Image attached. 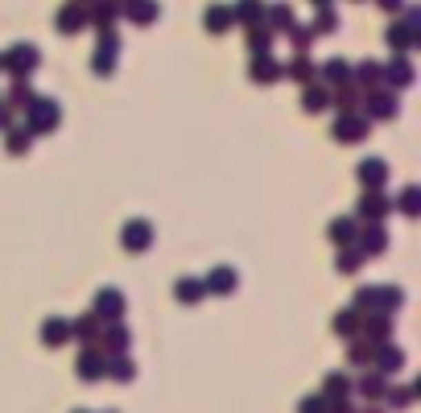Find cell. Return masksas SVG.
<instances>
[{
	"label": "cell",
	"instance_id": "obj_39",
	"mask_svg": "<svg viewBox=\"0 0 421 413\" xmlns=\"http://www.w3.org/2000/svg\"><path fill=\"white\" fill-rule=\"evenodd\" d=\"M347 360H351L356 368H364V364H372V347H368V343H351V352H347Z\"/></svg>",
	"mask_w": 421,
	"mask_h": 413
},
{
	"label": "cell",
	"instance_id": "obj_16",
	"mask_svg": "<svg viewBox=\"0 0 421 413\" xmlns=\"http://www.w3.org/2000/svg\"><path fill=\"white\" fill-rule=\"evenodd\" d=\"M380 74H384V79H389L393 87H409V83H413V66H409L405 58H393V62H389V66H384Z\"/></svg>",
	"mask_w": 421,
	"mask_h": 413
},
{
	"label": "cell",
	"instance_id": "obj_12",
	"mask_svg": "<svg viewBox=\"0 0 421 413\" xmlns=\"http://www.w3.org/2000/svg\"><path fill=\"white\" fill-rule=\"evenodd\" d=\"M203 25H207L211 33H227V29L236 25V12H232L227 4H211V8H207V17H203Z\"/></svg>",
	"mask_w": 421,
	"mask_h": 413
},
{
	"label": "cell",
	"instance_id": "obj_47",
	"mask_svg": "<svg viewBox=\"0 0 421 413\" xmlns=\"http://www.w3.org/2000/svg\"><path fill=\"white\" fill-rule=\"evenodd\" d=\"M380 4H384V8H393V12L401 8V0H380Z\"/></svg>",
	"mask_w": 421,
	"mask_h": 413
},
{
	"label": "cell",
	"instance_id": "obj_17",
	"mask_svg": "<svg viewBox=\"0 0 421 413\" xmlns=\"http://www.w3.org/2000/svg\"><path fill=\"white\" fill-rule=\"evenodd\" d=\"M360 331H368V339L384 343V339H393V319H389L384 310H376V314L368 319V327H360Z\"/></svg>",
	"mask_w": 421,
	"mask_h": 413
},
{
	"label": "cell",
	"instance_id": "obj_26",
	"mask_svg": "<svg viewBox=\"0 0 421 413\" xmlns=\"http://www.w3.org/2000/svg\"><path fill=\"white\" fill-rule=\"evenodd\" d=\"M360 265H364V248H360V244H356V248L343 244V252H339V273H356Z\"/></svg>",
	"mask_w": 421,
	"mask_h": 413
},
{
	"label": "cell",
	"instance_id": "obj_48",
	"mask_svg": "<svg viewBox=\"0 0 421 413\" xmlns=\"http://www.w3.org/2000/svg\"><path fill=\"white\" fill-rule=\"evenodd\" d=\"M314 4H331V0H314Z\"/></svg>",
	"mask_w": 421,
	"mask_h": 413
},
{
	"label": "cell",
	"instance_id": "obj_25",
	"mask_svg": "<svg viewBox=\"0 0 421 413\" xmlns=\"http://www.w3.org/2000/svg\"><path fill=\"white\" fill-rule=\"evenodd\" d=\"M356 240H360L364 252H380V248H384V232H380V228H360Z\"/></svg>",
	"mask_w": 421,
	"mask_h": 413
},
{
	"label": "cell",
	"instance_id": "obj_35",
	"mask_svg": "<svg viewBox=\"0 0 421 413\" xmlns=\"http://www.w3.org/2000/svg\"><path fill=\"white\" fill-rule=\"evenodd\" d=\"M269 41H273V33H269L265 25H248V46H252V50H260V54H265V50H269Z\"/></svg>",
	"mask_w": 421,
	"mask_h": 413
},
{
	"label": "cell",
	"instance_id": "obj_49",
	"mask_svg": "<svg viewBox=\"0 0 421 413\" xmlns=\"http://www.w3.org/2000/svg\"><path fill=\"white\" fill-rule=\"evenodd\" d=\"M74 413H87V410H74Z\"/></svg>",
	"mask_w": 421,
	"mask_h": 413
},
{
	"label": "cell",
	"instance_id": "obj_34",
	"mask_svg": "<svg viewBox=\"0 0 421 413\" xmlns=\"http://www.w3.org/2000/svg\"><path fill=\"white\" fill-rule=\"evenodd\" d=\"M128 17H132V21H153V17H157V4H153V0H132V4H128Z\"/></svg>",
	"mask_w": 421,
	"mask_h": 413
},
{
	"label": "cell",
	"instance_id": "obj_37",
	"mask_svg": "<svg viewBox=\"0 0 421 413\" xmlns=\"http://www.w3.org/2000/svg\"><path fill=\"white\" fill-rule=\"evenodd\" d=\"M269 17H273V25H277V29H294V12H289V4H273V8H269Z\"/></svg>",
	"mask_w": 421,
	"mask_h": 413
},
{
	"label": "cell",
	"instance_id": "obj_33",
	"mask_svg": "<svg viewBox=\"0 0 421 413\" xmlns=\"http://www.w3.org/2000/svg\"><path fill=\"white\" fill-rule=\"evenodd\" d=\"M236 17H240V21H248V25H256V21L265 17V4H260V0H240Z\"/></svg>",
	"mask_w": 421,
	"mask_h": 413
},
{
	"label": "cell",
	"instance_id": "obj_27",
	"mask_svg": "<svg viewBox=\"0 0 421 413\" xmlns=\"http://www.w3.org/2000/svg\"><path fill=\"white\" fill-rule=\"evenodd\" d=\"M405 298H401V290L397 285H376V310H397Z\"/></svg>",
	"mask_w": 421,
	"mask_h": 413
},
{
	"label": "cell",
	"instance_id": "obj_45",
	"mask_svg": "<svg viewBox=\"0 0 421 413\" xmlns=\"http://www.w3.org/2000/svg\"><path fill=\"white\" fill-rule=\"evenodd\" d=\"M356 103H360V87H343V91H339V108H343V112H351Z\"/></svg>",
	"mask_w": 421,
	"mask_h": 413
},
{
	"label": "cell",
	"instance_id": "obj_42",
	"mask_svg": "<svg viewBox=\"0 0 421 413\" xmlns=\"http://www.w3.org/2000/svg\"><path fill=\"white\" fill-rule=\"evenodd\" d=\"M372 306H376V285H364L356 294V310H372Z\"/></svg>",
	"mask_w": 421,
	"mask_h": 413
},
{
	"label": "cell",
	"instance_id": "obj_5",
	"mask_svg": "<svg viewBox=\"0 0 421 413\" xmlns=\"http://www.w3.org/2000/svg\"><path fill=\"white\" fill-rule=\"evenodd\" d=\"M203 285H207V294H219V298H227V294H236V285H240V273H236V269H227V265H215V269L203 277Z\"/></svg>",
	"mask_w": 421,
	"mask_h": 413
},
{
	"label": "cell",
	"instance_id": "obj_24",
	"mask_svg": "<svg viewBox=\"0 0 421 413\" xmlns=\"http://www.w3.org/2000/svg\"><path fill=\"white\" fill-rule=\"evenodd\" d=\"M331 103V91L327 87H306V95H302V108L306 112H322Z\"/></svg>",
	"mask_w": 421,
	"mask_h": 413
},
{
	"label": "cell",
	"instance_id": "obj_9",
	"mask_svg": "<svg viewBox=\"0 0 421 413\" xmlns=\"http://www.w3.org/2000/svg\"><path fill=\"white\" fill-rule=\"evenodd\" d=\"M174 298H178L182 306H194V302H203V298H207V285H203V277H178V281H174Z\"/></svg>",
	"mask_w": 421,
	"mask_h": 413
},
{
	"label": "cell",
	"instance_id": "obj_21",
	"mask_svg": "<svg viewBox=\"0 0 421 413\" xmlns=\"http://www.w3.org/2000/svg\"><path fill=\"white\" fill-rule=\"evenodd\" d=\"M70 335H79L83 343H91V339L99 335V314H95V310H87L83 319H74V323H70Z\"/></svg>",
	"mask_w": 421,
	"mask_h": 413
},
{
	"label": "cell",
	"instance_id": "obj_32",
	"mask_svg": "<svg viewBox=\"0 0 421 413\" xmlns=\"http://www.w3.org/2000/svg\"><path fill=\"white\" fill-rule=\"evenodd\" d=\"M33 99H37V95L25 87V79H17V83H12V91H8V103H12V108H29Z\"/></svg>",
	"mask_w": 421,
	"mask_h": 413
},
{
	"label": "cell",
	"instance_id": "obj_2",
	"mask_svg": "<svg viewBox=\"0 0 421 413\" xmlns=\"http://www.w3.org/2000/svg\"><path fill=\"white\" fill-rule=\"evenodd\" d=\"M25 112H29V120H25L29 132H54V128H58V116H62L54 99H33Z\"/></svg>",
	"mask_w": 421,
	"mask_h": 413
},
{
	"label": "cell",
	"instance_id": "obj_20",
	"mask_svg": "<svg viewBox=\"0 0 421 413\" xmlns=\"http://www.w3.org/2000/svg\"><path fill=\"white\" fill-rule=\"evenodd\" d=\"M356 232H360V223H356L351 215H339V219L331 223V240H335V244H356Z\"/></svg>",
	"mask_w": 421,
	"mask_h": 413
},
{
	"label": "cell",
	"instance_id": "obj_28",
	"mask_svg": "<svg viewBox=\"0 0 421 413\" xmlns=\"http://www.w3.org/2000/svg\"><path fill=\"white\" fill-rule=\"evenodd\" d=\"M322 74H327L331 83H347V79H351V66H347V58H331V62L322 66Z\"/></svg>",
	"mask_w": 421,
	"mask_h": 413
},
{
	"label": "cell",
	"instance_id": "obj_6",
	"mask_svg": "<svg viewBox=\"0 0 421 413\" xmlns=\"http://www.w3.org/2000/svg\"><path fill=\"white\" fill-rule=\"evenodd\" d=\"M74 372H79V381H103V376H107V356L95 352V347H87V352L79 356Z\"/></svg>",
	"mask_w": 421,
	"mask_h": 413
},
{
	"label": "cell",
	"instance_id": "obj_13",
	"mask_svg": "<svg viewBox=\"0 0 421 413\" xmlns=\"http://www.w3.org/2000/svg\"><path fill=\"white\" fill-rule=\"evenodd\" d=\"M66 339H70V323L66 319H45L41 323V343L45 347H62Z\"/></svg>",
	"mask_w": 421,
	"mask_h": 413
},
{
	"label": "cell",
	"instance_id": "obj_51",
	"mask_svg": "<svg viewBox=\"0 0 421 413\" xmlns=\"http://www.w3.org/2000/svg\"><path fill=\"white\" fill-rule=\"evenodd\" d=\"M107 413H116V410H107Z\"/></svg>",
	"mask_w": 421,
	"mask_h": 413
},
{
	"label": "cell",
	"instance_id": "obj_18",
	"mask_svg": "<svg viewBox=\"0 0 421 413\" xmlns=\"http://www.w3.org/2000/svg\"><path fill=\"white\" fill-rule=\"evenodd\" d=\"M372 356H376V364H380V376L405 368V352H401V347H380V352H372Z\"/></svg>",
	"mask_w": 421,
	"mask_h": 413
},
{
	"label": "cell",
	"instance_id": "obj_50",
	"mask_svg": "<svg viewBox=\"0 0 421 413\" xmlns=\"http://www.w3.org/2000/svg\"><path fill=\"white\" fill-rule=\"evenodd\" d=\"M372 413H380V410H372Z\"/></svg>",
	"mask_w": 421,
	"mask_h": 413
},
{
	"label": "cell",
	"instance_id": "obj_44",
	"mask_svg": "<svg viewBox=\"0 0 421 413\" xmlns=\"http://www.w3.org/2000/svg\"><path fill=\"white\" fill-rule=\"evenodd\" d=\"M289 74H294V79H310V74H314V66H310V58H306V54H302V58H294V66H289Z\"/></svg>",
	"mask_w": 421,
	"mask_h": 413
},
{
	"label": "cell",
	"instance_id": "obj_7",
	"mask_svg": "<svg viewBox=\"0 0 421 413\" xmlns=\"http://www.w3.org/2000/svg\"><path fill=\"white\" fill-rule=\"evenodd\" d=\"M356 178H360L368 190H380V186L389 182V161H380V157H368V161H360Z\"/></svg>",
	"mask_w": 421,
	"mask_h": 413
},
{
	"label": "cell",
	"instance_id": "obj_43",
	"mask_svg": "<svg viewBox=\"0 0 421 413\" xmlns=\"http://www.w3.org/2000/svg\"><path fill=\"white\" fill-rule=\"evenodd\" d=\"M298 413H327V397H322V393H314V397H306V401L298 405Z\"/></svg>",
	"mask_w": 421,
	"mask_h": 413
},
{
	"label": "cell",
	"instance_id": "obj_31",
	"mask_svg": "<svg viewBox=\"0 0 421 413\" xmlns=\"http://www.w3.org/2000/svg\"><path fill=\"white\" fill-rule=\"evenodd\" d=\"M58 29H62V33H79V29H83V12H79V8H62V12H58Z\"/></svg>",
	"mask_w": 421,
	"mask_h": 413
},
{
	"label": "cell",
	"instance_id": "obj_1",
	"mask_svg": "<svg viewBox=\"0 0 421 413\" xmlns=\"http://www.w3.org/2000/svg\"><path fill=\"white\" fill-rule=\"evenodd\" d=\"M37 62H41V54H37V46H25V41L0 54V66H8V70H12L17 79H25L29 70H37Z\"/></svg>",
	"mask_w": 421,
	"mask_h": 413
},
{
	"label": "cell",
	"instance_id": "obj_19",
	"mask_svg": "<svg viewBox=\"0 0 421 413\" xmlns=\"http://www.w3.org/2000/svg\"><path fill=\"white\" fill-rule=\"evenodd\" d=\"M248 74L256 79V83H273L277 74H281V66L269 58V54H260V58H252V66H248Z\"/></svg>",
	"mask_w": 421,
	"mask_h": 413
},
{
	"label": "cell",
	"instance_id": "obj_30",
	"mask_svg": "<svg viewBox=\"0 0 421 413\" xmlns=\"http://www.w3.org/2000/svg\"><path fill=\"white\" fill-rule=\"evenodd\" d=\"M347 393H351V381H347L343 372H331V376H327V397L339 401V397H347Z\"/></svg>",
	"mask_w": 421,
	"mask_h": 413
},
{
	"label": "cell",
	"instance_id": "obj_38",
	"mask_svg": "<svg viewBox=\"0 0 421 413\" xmlns=\"http://www.w3.org/2000/svg\"><path fill=\"white\" fill-rule=\"evenodd\" d=\"M335 25H339V21H335V12H331V8H322V12H318V21L310 25V33H335Z\"/></svg>",
	"mask_w": 421,
	"mask_h": 413
},
{
	"label": "cell",
	"instance_id": "obj_14",
	"mask_svg": "<svg viewBox=\"0 0 421 413\" xmlns=\"http://www.w3.org/2000/svg\"><path fill=\"white\" fill-rule=\"evenodd\" d=\"M368 108H372L376 120H393V116H397V95H393V91H372V95H368Z\"/></svg>",
	"mask_w": 421,
	"mask_h": 413
},
{
	"label": "cell",
	"instance_id": "obj_22",
	"mask_svg": "<svg viewBox=\"0 0 421 413\" xmlns=\"http://www.w3.org/2000/svg\"><path fill=\"white\" fill-rule=\"evenodd\" d=\"M4 132H8V137H4V149H8V153H29V145H33V132H29V128H12V124H8Z\"/></svg>",
	"mask_w": 421,
	"mask_h": 413
},
{
	"label": "cell",
	"instance_id": "obj_8",
	"mask_svg": "<svg viewBox=\"0 0 421 413\" xmlns=\"http://www.w3.org/2000/svg\"><path fill=\"white\" fill-rule=\"evenodd\" d=\"M95 314L116 323V319L124 314V294H120V290H112V285H107V290H99V294H95Z\"/></svg>",
	"mask_w": 421,
	"mask_h": 413
},
{
	"label": "cell",
	"instance_id": "obj_41",
	"mask_svg": "<svg viewBox=\"0 0 421 413\" xmlns=\"http://www.w3.org/2000/svg\"><path fill=\"white\" fill-rule=\"evenodd\" d=\"M356 79H360V83H376V79H380V66H376V62H360V66H356Z\"/></svg>",
	"mask_w": 421,
	"mask_h": 413
},
{
	"label": "cell",
	"instance_id": "obj_36",
	"mask_svg": "<svg viewBox=\"0 0 421 413\" xmlns=\"http://www.w3.org/2000/svg\"><path fill=\"white\" fill-rule=\"evenodd\" d=\"M384 389H389V385H384V376H368V381L360 385V393H364L368 401H380V397H384Z\"/></svg>",
	"mask_w": 421,
	"mask_h": 413
},
{
	"label": "cell",
	"instance_id": "obj_11",
	"mask_svg": "<svg viewBox=\"0 0 421 413\" xmlns=\"http://www.w3.org/2000/svg\"><path fill=\"white\" fill-rule=\"evenodd\" d=\"M331 327H335V335L356 339V335H360V327H364V314H360L356 306H347V310H339V314H335V323H331Z\"/></svg>",
	"mask_w": 421,
	"mask_h": 413
},
{
	"label": "cell",
	"instance_id": "obj_23",
	"mask_svg": "<svg viewBox=\"0 0 421 413\" xmlns=\"http://www.w3.org/2000/svg\"><path fill=\"white\" fill-rule=\"evenodd\" d=\"M107 376H116V381H132V376H136V364H132L128 356L116 352V356L107 360Z\"/></svg>",
	"mask_w": 421,
	"mask_h": 413
},
{
	"label": "cell",
	"instance_id": "obj_46",
	"mask_svg": "<svg viewBox=\"0 0 421 413\" xmlns=\"http://www.w3.org/2000/svg\"><path fill=\"white\" fill-rule=\"evenodd\" d=\"M389 393H393V410H405L413 401V389H389Z\"/></svg>",
	"mask_w": 421,
	"mask_h": 413
},
{
	"label": "cell",
	"instance_id": "obj_4",
	"mask_svg": "<svg viewBox=\"0 0 421 413\" xmlns=\"http://www.w3.org/2000/svg\"><path fill=\"white\" fill-rule=\"evenodd\" d=\"M120 244H124L128 252H145V248L153 244V223H149V219H128L124 232H120Z\"/></svg>",
	"mask_w": 421,
	"mask_h": 413
},
{
	"label": "cell",
	"instance_id": "obj_3",
	"mask_svg": "<svg viewBox=\"0 0 421 413\" xmlns=\"http://www.w3.org/2000/svg\"><path fill=\"white\" fill-rule=\"evenodd\" d=\"M331 137H335L339 145H351V141H364V137H368V120H364V116H356V112H343V116L335 120V128H331Z\"/></svg>",
	"mask_w": 421,
	"mask_h": 413
},
{
	"label": "cell",
	"instance_id": "obj_10",
	"mask_svg": "<svg viewBox=\"0 0 421 413\" xmlns=\"http://www.w3.org/2000/svg\"><path fill=\"white\" fill-rule=\"evenodd\" d=\"M91 66H95V74H112V66H116V33H103L99 50L91 54Z\"/></svg>",
	"mask_w": 421,
	"mask_h": 413
},
{
	"label": "cell",
	"instance_id": "obj_40",
	"mask_svg": "<svg viewBox=\"0 0 421 413\" xmlns=\"http://www.w3.org/2000/svg\"><path fill=\"white\" fill-rule=\"evenodd\" d=\"M418 186H405V190H401V211H405V215H418Z\"/></svg>",
	"mask_w": 421,
	"mask_h": 413
},
{
	"label": "cell",
	"instance_id": "obj_15",
	"mask_svg": "<svg viewBox=\"0 0 421 413\" xmlns=\"http://www.w3.org/2000/svg\"><path fill=\"white\" fill-rule=\"evenodd\" d=\"M389 207H393V203H389L380 190H368V194L360 199V215H364V219H384V215H389Z\"/></svg>",
	"mask_w": 421,
	"mask_h": 413
},
{
	"label": "cell",
	"instance_id": "obj_29",
	"mask_svg": "<svg viewBox=\"0 0 421 413\" xmlns=\"http://www.w3.org/2000/svg\"><path fill=\"white\" fill-rule=\"evenodd\" d=\"M128 343H132L128 327H107V352H112V356H116V352H128Z\"/></svg>",
	"mask_w": 421,
	"mask_h": 413
}]
</instances>
